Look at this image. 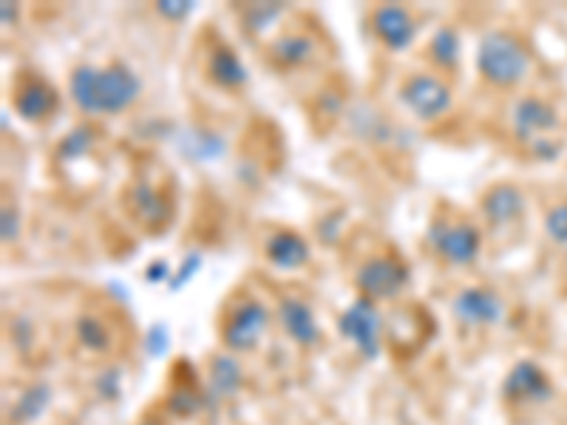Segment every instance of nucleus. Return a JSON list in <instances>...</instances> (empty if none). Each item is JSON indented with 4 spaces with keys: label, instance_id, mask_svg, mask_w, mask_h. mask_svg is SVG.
<instances>
[{
    "label": "nucleus",
    "instance_id": "20e7f679",
    "mask_svg": "<svg viewBox=\"0 0 567 425\" xmlns=\"http://www.w3.org/2000/svg\"><path fill=\"white\" fill-rule=\"evenodd\" d=\"M338 329L341 335L358 349L363 361H374L381 354V338H383V318L369 298H358L352 307L343 310L338 318Z\"/></svg>",
    "mask_w": 567,
    "mask_h": 425
},
{
    "label": "nucleus",
    "instance_id": "f03ea898",
    "mask_svg": "<svg viewBox=\"0 0 567 425\" xmlns=\"http://www.w3.org/2000/svg\"><path fill=\"white\" fill-rule=\"evenodd\" d=\"M480 74L488 80L491 85L499 89H514L523 83L530 71V54L523 45V40H516L508 32H488L480 43L477 52Z\"/></svg>",
    "mask_w": 567,
    "mask_h": 425
},
{
    "label": "nucleus",
    "instance_id": "7c9ffc66",
    "mask_svg": "<svg viewBox=\"0 0 567 425\" xmlns=\"http://www.w3.org/2000/svg\"><path fill=\"white\" fill-rule=\"evenodd\" d=\"M20 232V212L14 205H3V241H14Z\"/></svg>",
    "mask_w": 567,
    "mask_h": 425
},
{
    "label": "nucleus",
    "instance_id": "b1692460",
    "mask_svg": "<svg viewBox=\"0 0 567 425\" xmlns=\"http://www.w3.org/2000/svg\"><path fill=\"white\" fill-rule=\"evenodd\" d=\"M225 151V142L219 136L205 134V131H194L190 139H187V154H194L196 159H213Z\"/></svg>",
    "mask_w": 567,
    "mask_h": 425
},
{
    "label": "nucleus",
    "instance_id": "c756f323",
    "mask_svg": "<svg viewBox=\"0 0 567 425\" xmlns=\"http://www.w3.org/2000/svg\"><path fill=\"white\" fill-rule=\"evenodd\" d=\"M278 14H281V7H252L250 14H247V27H250L252 32L267 29V23H270L272 18H278Z\"/></svg>",
    "mask_w": 567,
    "mask_h": 425
},
{
    "label": "nucleus",
    "instance_id": "1a4fd4ad",
    "mask_svg": "<svg viewBox=\"0 0 567 425\" xmlns=\"http://www.w3.org/2000/svg\"><path fill=\"white\" fill-rule=\"evenodd\" d=\"M432 318L425 315V310L420 307H400L386 323L389 346L398 357H412L414 352L425 346L429 335H432Z\"/></svg>",
    "mask_w": 567,
    "mask_h": 425
},
{
    "label": "nucleus",
    "instance_id": "f257e3e1",
    "mask_svg": "<svg viewBox=\"0 0 567 425\" xmlns=\"http://www.w3.org/2000/svg\"><path fill=\"white\" fill-rule=\"evenodd\" d=\"M69 91L85 114H120L140 100L142 83L128 65H78L71 71Z\"/></svg>",
    "mask_w": 567,
    "mask_h": 425
},
{
    "label": "nucleus",
    "instance_id": "4be33fe9",
    "mask_svg": "<svg viewBox=\"0 0 567 425\" xmlns=\"http://www.w3.org/2000/svg\"><path fill=\"white\" fill-rule=\"evenodd\" d=\"M78 341L80 346L89 349L94 354H105L111 352V332L105 326L103 318L97 315H80L78 318Z\"/></svg>",
    "mask_w": 567,
    "mask_h": 425
},
{
    "label": "nucleus",
    "instance_id": "aec40b11",
    "mask_svg": "<svg viewBox=\"0 0 567 425\" xmlns=\"http://www.w3.org/2000/svg\"><path fill=\"white\" fill-rule=\"evenodd\" d=\"M312 54H316V40L301 32L284 34L270 49V58L278 69H298V65L310 63Z\"/></svg>",
    "mask_w": 567,
    "mask_h": 425
},
{
    "label": "nucleus",
    "instance_id": "cd10ccee",
    "mask_svg": "<svg viewBox=\"0 0 567 425\" xmlns=\"http://www.w3.org/2000/svg\"><path fill=\"white\" fill-rule=\"evenodd\" d=\"M168 343H171L168 326H162V323H154V326L148 329V335H145V349H148V354L159 357V354H165Z\"/></svg>",
    "mask_w": 567,
    "mask_h": 425
},
{
    "label": "nucleus",
    "instance_id": "9d476101",
    "mask_svg": "<svg viewBox=\"0 0 567 425\" xmlns=\"http://www.w3.org/2000/svg\"><path fill=\"white\" fill-rule=\"evenodd\" d=\"M559 128V114L554 105L542 97H525L514 108V134L519 142L536 145L542 139H550V134Z\"/></svg>",
    "mask_w": 567,
    "mask_h": 425
},
{
    "label": "nucleus",
    "instance_id": "7ed1b4c3",
    "mask_svg": "<svg viewBox=\"0 0 567 425\" xmlns=\"http://www.w3.org/2000/svg\"><path fill=\"white\" fill-rule=\"evenodd\" d=\"M267 326H270V312L265 303L245 298L233 307V312L221 323V343L230 354L252 352L258 341L265 338Z\"/></svg>",
    "mask_w": 567,
    "mask_h": 425
},
{
    "label": "nucleus",
    "instance_id": "c85d7f7f",
    "mask_svg": "<svg viewBox=\"0 0 567 425\" xmlns=\"http://www.w3.org/2000/svg\"><path fill=\"white\" fill-rule=\"evenodd\" d=\"M194 9H196L194 3H187V0H162V3H156V12L168 20L187 18V14L194 12Z\"/></svg>",
    "mask_w": 567,
    "mask_h": 425
},
{
    "label": "nucleus",
    "instance_id": "4468645a",
    "mask_svg": "<svg viewBox=\"0 0 567 425\" xmlns=\"http://www.w3.org/2000/svg\"><path fill=\"white\" fill-rule=\"evenodd\" d=\"M278 323H281L284 332L303 349L316 346L318 335H321L312 307L296 296L284 298V301L278 303Z\"/></svg>",
    "mask_w": 567,
    "mask_h": 425
},
{
    "label": "nucleus",
    "instance_id": "0eeeda50",
    "mask_svg": "<svg viewBox=\"0 0 567 425\" xmlns=\"http://www.w3.org/2000/svg\"><path fill=\"white\" fill-rule=\"evenodd\" d=\"M503 397L511 406H530V403L539 406V403H548L554 397V386H550V377L539 363L519 361L505 374Z\"/></svg>",
    "mask_w": 567,
    "mask_h": 425
},
{
    "label": "nucleus",
    "instance_id": "2f4dec72",
    "mask_svg": "<svg viewBox=\"0 0 567 425\" xmlns=\"http://www.w3.org/2000/svg\"><path fill=\"white\" fill-rule=\"evenodd\" d=\"M145 281L148 283H162V281H171V270L165 261H154V265L145 270Z\"/></svg>",
    "mask_w": 567,
    "mask_h": 425
},
{
    "label": "nucleus",
    "instance_id": "39448f33",
    "mask_svg": "<svg viewBox=\"0 0 567 425\" xmlns=\"http://www.w3.org/2000/svg\"><path fill=\"white\" fill-rule=\"evenodd\" d=\"M409 283V267L400 258L381 256L372 258L358 270L354 276V287L361 290L363 298L369 301H389V298L400 296L403 287Z\"/></svg>",
    "mask_w": 567,
    "mask_h": 425
},
{
    "label": "nucleus",
    "instance_id": "2eb2a0df",
    "mask_svg": "<svg viewBox=\"0 0 567 425\" xmlns=\"http://www.w3.org/2000/svg\"><path fill=\"white\" fill-rule=\"evenodd\" d=\"M372 23L378 38H381L392 52H406L409 45L414 43V34H417L412 14H409L403 7H394V3L374 9Z\"/></svg>",
    "mask_w": 567,
    "mask_h": 425
},
{
    "label": "nucleus",
    "instance_id": "423d86ee",
    "mask_svg": "<svg viewBox=\"0 0 567 425\" xmlns=\"http://www.w3.org/2000/svg\"><path fill=\"white\" fill-rule=\"evenodd\" d=\"M125 205L131 216L151 232H162L174 219V201L151 179H136L125 194Z\"/></svg>",
    "mask_w": 567,
    "mask_h": 425
},
{
    "label": "nucleus",
    "instance_id": "dca6fc26",
    "mask_svg": "<svg viewBox=\"0 0 567 425\" xmlns=\"http://www.w3.org/2000/svg\"><path fill=\"white\" fill-rule=\"evenodd\" d=\"M241 381H245V374H241L239 361H236V354H216L210 361V372H207V383H205V397L207 403H221V400H230L233 394L241 388Z\"/></svg>",
    "mask_w": 567,
    "mask_h": 425
},
{
    "label": "nucleus",
    "instance_id": "f8f14e48",
    "mask_svg": "<svg viewBox=\"0 0 567 425\" xmlns=\"http://www.w3.org/2000/svg\"><path fill=\"white\" fill-rule=\"evenodd\" d=\"M58 91L45 83V80L32 77V74L18 77V83H14V111H18L27 123H45V120L58 111Z\"/></svg>",
    "mask_w": 567,
    "mask_h": 425
},
{
    "label": "nucleus",
    "instance_id": "6e6552de",
    "mask_svg": "<svg viewBox=\"0 0 567 425\" xmlns=\"http://www.w3.org/2000/svg\"><path fill=\"white\" fill-rule=\"evenodd\" d=\"M400 97L420 120H437L452 108V89L432 74H412L400 89Z\"/></svg>",
    "mask_w": 567,
    "mask_h": 425
},
{
    "label": "nucleus",
    "instance_id": "473e14b6",
    "mask_svg": "<svg viewBox=\"0 0 567 425\" xmlns=\"http://www.w3.org/2000/svg\"><path fill=\"white\" fill-rule=\"evenodd\" d=\"M9 18H18V7H12V3H3V27H9Z\"/></svg>",
    "mask_w": 567,
    "mask_h": 425
},
{
    "label": "nucleus",
    "instance_id": "6ab92c4d",
    "mask_svg": "<svg viewBox=\"0 0 567 425\" xmlns=\"http://www.w3.org/2000/svg\"><path fill=\"white\" fill-rule=\"evenodd\" d=\"M207 77L219 89H241L247 83V69L230 45H216L207 58Z\"/></svg>",
    "mask_w": 567,
    "mask_h": 425
},
{
    "label": "nucleus",
    "instance_id": "a211bd4d",
    "mask_svg": "<svg viewBox=\"0 0 567 425\" xmlns=\"http://www.w3.org/2000/svg\"><path fill=\"white\" fill-rule=\"evenodd\" d=\"M483 212L491 225L503 227L525 212V196L516 185H496L483 196Z\"/></svg>",
    "mask_w": 567,
    "mask_h": 425
},
{
    "label": "nucleus",
    "instance_id": "ddd939ff",
    "mask_svg": "<svg viewBox=\"0 0 567 425\" xmlns=\"http://www.w3.org/2000/svg\"><path fill=\"white\" fill-rule=\"evenodd\" d=\"M454 318L465 326H491L503 318V301L496 298V292L468 287L454 298Z\"/></svg>",
    "mask_w": 567,
    "mask_h": 425
},
{
    "label": "nucleus",
    "instance_id": "f3484780",
    "mask_svg": "<svg viewBox=\"0 0 567 425\" xmlns=\"http://www.w3.org/2000/svg\"><path fill=\"white\" fill-rule=\"evenodd\" d=\"M265 256L278 270H298V267L310 261V245L298 232L278 230L272 232L270 241L265 245Z\"/></svg>",
    "mask_w": 567,
    "mask_h": 425
},
{
    "label": "nucleus",
    "instance_id": "393cba45",
    "mask_svg": "<svg viewBox=\"0 0 567 425\" xmlns=\"http://www.w3.org/2000/svg\"><path fill=\"white\" fill-rule=\"evenodd\" d=\"M91 142H94V131L74 128L63 142H60V156H63V159H78V156L89 154Z\"/></svg>",
    "mask_w": 567,
    "mask_h": 425
},
{
    "label": "nucleus",
    "instance_id": "412c9836",
    "mask_svg": "<svg viewBox=\"0 0 567 425\" xmlns=\"http://www.w3.org/2000/svg\"><path fill=\"white\" fill-rule=\"evenodd\" d=\"M52 386H45V383H34V386L23 388L18 400H14L12 406V419L18 425H29L34 419H40L45 414V408L52 406Z\"/></svg>",
    "mask_w": 567,
    "mask_h": 425
},
{
    "label": "nucleus",
    "instance_id": "5701e85b",
    "mask_svg": "<svg viewBox=\"0 0 567 425\" xmlns=\"http://www.w3.org/2000/svg\"><path fill=\"white\" fill-rule=\"evenodd\" d=\"M432 60L440 65V69H454L460 63V34L454 29L443 27L432 38Z\"/></svg>",
    "mask_w": 567,
    "mask_h": 425
},
{
    "label": "nucleus",
    "instance_id": "bb28decb",
    "mask_svg": "<svg viewBox=\"0 0 567 425\" xmlns=\"http://www.w3.org/2000/svg\"><path fill=\"white\" fill-rule=\"evenodd\" d=\"M199 265H202V256L199 252H190V256H185V261H182V267L179 270L174 272V276H171V290H182V287H185L187 281H190V278H194V272L199 270Z\"/></svg>",
    "mask_w": 567,
    "mask_h": 425
},
{
    "label": "nucleus",
    "instance_id": "a878e982",
    "mask_svg": "<svg viewBox=\"0 0 567 425\" xmlns=\"http://www.w3.org/2000/svg\"><path fill=\"white\" fill-rule=\"evenodd\" d=\"M545 232L556 245H567V201L550 207L548 216H545Z\"/></svg>",
    "mask_w": 567,
    "mask_h": 425
},
{
    "label": "nucleus",
    "instance_id": "9b49d317",
    "mask_svg": "<svg viewBox=\"0 0 567 425\" xmlns=\"http://www.w3.org/2000/svg\"><path fill=\"white\" fill-rule=\"evenodd\" d=\"M429 241H432L437 256H443L445 261L471 265L477 258L483 236H480L474 225H434V230L429 232Z\"/></svg>",
    "mask_w": 567,
    "mask_h": 425
}]
</instances>
